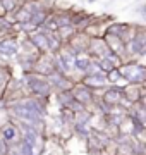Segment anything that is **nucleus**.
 <instances>
[{
    "instance_id": "f257e3e1",
    "label": "nucleus",
    "mask_w": 146,
    "mask_h": 155,
    "mask_svg": "<svg viewBox=\"0 0 146 155\" xmlns=\"http://www.w3.org/2000/svg\"><path fill=\"white\" fill-rule=\"evenodd\" d=\"M23 79L26 84V90L31 97H41V98H50L53 95L50 83L45 76H41L38 72H23Z\"/></svg>"
},
{
    "instance_id": "f03ea898",
    "label": "nucleus",
    "mask_w": 146,
    "mask_h": 155,
    "mask_svg": "<svg viewBox=\"0 0 146 155\" xmlns=\"http://www.w3.org/2000/svg\"><path fill=\"white\" fill-rule=\"evenodd\" d=\"M119 71H120V76L127 84H138V86H143V83L146 81V66L136 62L134 59H129V61L122 62L119 66Z\"/></svg>"
},
{
    "instance_id": "7ed1b4c3",
    "label": "nucleus",
    "mask_w": 146,
    "mask_h": 155,
    "mask_svg": "<svg viewBox=\"0 0 146 155\" xmlns=\"http://www.w3.org/2000/svg\"><path fill=\"white\" fill-rule=\"evenodd\" d=\"M125 52H127L129 59L146 57V28L144 26L134 28V33H132L131 40L125 45Z\"/></svg>"
},
{
    "instance_id": "20e7f679",
    "label": "nucleus",
    "mask_w": 146,
    "mask_h": 155,
    "mask_svg": "<svg viewBox=\"0 0 146 155\" xmlns=\"http://www.w3.org/2000/svg\"><path fill=\"white\" fill-rule=\"evenodd\" d=\"M19 54V40H17V31L7 33L0 36V59L2 61H12Z\"/></svg>"
},
{
    "instance_id": "39448f33",
    "label": "nucleus",
    "mask_w": 146,
    "mask_h": 155,
    "mask_svg": "<svg viewBox=\"0 0 146 155\" xmlns=\"http://www.w3.org/2000/svg\"><path fill=\"white\" fill-rule=\"evenodd\" d=\"M71 91H72V97H74L76 102L83 104L84 107H88V109L91 110V107H93L95 98H96V93L93 91V90H90L86 84L81 83V81H76L74 86L71 88Z\"/></svg>"
},
{
    "instance_id": "423d86ee",
    "label": "nucleus",
    "mask_w": 146,
    "mask_h": 155,
    "mask_svg": "<svg viewBox=\"0 0 146 155\" xmlns=\"http://www.w3.org/2000/svg\"><path fill=\"white\" fill-rule=\"evenodd\" d=\"M100 98L112 109L120 107L124 105V90L122 86H117V84H108L103 91H100Z\"/></svg>"
},
{
    "instance_id": "0eeeda50",
    "label": "nucleus",
    "mask_w": 146,
    "mask_h": 155,
    "mask_svg": "<svg viewBox=\"0 0 146 155\" xmlns=\"http://www.w3.org/2000/svg\"><path fill=\"white\" fill-rule=\"evenodd\" d=\"M91 59H101V57L112 55L113 52L108 48V45L105 43V40L101 36H91L90 45H88V52H86Z\"/></svg>"
},
{
    "instance_id": "6e6552de",
    "label": "nucleus",
    "mask_w": 146,
    "mask_h": 155,
    "mask_svg": "<svg viewBox=\"0 0 146 155\" xmlns=\"http://www.w3.org/2000/svg\"><path fill=\"white\" fill-rule=\"evenodd\" d=\"M83 84H86L90 90H93L95 93H100V91H103V90L107 88L108 84V79H107V74L105 72H95V74H86V76H83L81 79H79Z\"/></svg>"
},
{
    "instance_id": "1a4fd4ad",
    "label": "nucleus",
    "mask_w": 146,
    "mask_h": 155,
    "mask_svg": "<svg viewBox=\"0 0 146 155\" xmlns=\"http://www.w3.org/2000/svg\"><path fill=\"white\" fill-rule=\"evenodd\" d=\"M48 79V83H50L52 90H53V93L57 91H65V90H71L74 86V81L72 78L69 76V74H62V72H52L50 76H46Z\"/></svg>"
},
{
    "instance_id": "9d476101",
    "label": "nucleus",
    "mask_w": 146,
    "mask_h": 155,
    "mask_svg": "<svg viewBox=\"0 0 146 155\" xmlns=\"http://www.w3.org/2000/svg\"><path fill=\"white\" fill-rule=\"evenodd\" d=\"M33 72H38L41 76H50L55 72V62H53V54H40L36 62H34Z\"/></svg>"
},
{
    "instance_id": "9b49d317",
    "label": "nucleus",
    "mask_w": 146,
    "mask_h": 155,
    "mask_svg": "<svg viewBox=\"0 0 146 155\" xmlns=\"http://www.w3.org/2000/svg\"><path fill=\"white\" fill-rule=\"evenodd\" d=\"M0 138L4 140L7 145H12V143H17L21 140V131L14 121H7L0 126Z\"/></svg>"
},
{
    "instance_id": "f8f14e48",
    "label": "nucleus",
    "mask_w": 146,
    "mask_h": 155,
    "mask_svg": "<svg viewBox=\"0 0 146 155\" xmlns=\"http://www.w3.org/2000/svg\"><path fill=\"white\" fill-rule=\"evenodd\" d=\"M122 90H124V104H125L127 109H129L132 104L139 102L143 86H138V84H124Z\"/></svg>"
},
{
    "instance_id": "ddd939ff",
    "label": "nucleus",
    "mask_w": 146,
    "mask_h": 155,
    "mask_svg": "<svg viewBox=\"0 0 146 155\" xmlns=\"http://www.w3.org/2000/svg\"><path fill=\"white\" fill-rule=\"evenodd\" d=\"M12 78H14L12 66L7 64V62H0V97L5 93V90L9 86V83L12 81Z\"/></svg>"
},
{
    "instance_id": "4468645a",
    "label": "nucleus",
    "mask_w": 146,
    "mask_h": 155,
    "mask_svg": "<svg viewBox=\"0 0 146 155\" xmlns=\"http://www.w3.org/2000/svg\"><path fill=\"white\" fill-rule=\"evenodd\" d=\"M91 62H93V59H91L88 54H81V55H78V57H76V61H74L72 72H78L79 79H81V78L88 72V69H90V66H91Z\"/></svg>"
},
{
    "instance_id": "2eb2a0df",
    "label": "nucleus",
    "mask_w": 146,
    "mask_h": 155,
    "mask_svg": "<svg viewBox=\"0 0 146 155\" xmlns=\"http://www.w3.org/2000/svg\"><path fill=\"white\" fill-rule=\"evenodd\" d=\"M127 117L132 119V121H138L139 124L146 126V107L141 105L139 102H136L127 109Z\"/></svg>"
},
{
    "instance_id": "dca6fc26",
    "label": "nucleus",
    "mask_w": 146,
    "mask_h": 155,
    "mask_svg": "<svg viewBox=\"0 0 146 155\" xmlns=\"http://www.w3.org/2000/svg\"><path fill=\"white\" fill-rule=\"evenodd\" d=\"M55 100L60 109H69L71 104L74 102V97H72V91L71 90H65V91H57L55 93Z\"/></svg>"
},
{
    "instance_id": "f3484780",
    "label": "nucleus",
    "mask_w": 146,
    "mask_h": 155,
    "mask_svg": "<svg viewBox=\"0 0 146 155\" xmlns=\"http://www.w3.org/2000/svg\"><path fill=\"white\" fill-rule=\"evenodd\" d=\"M24 2L26 0H0V5H2L4 12H5V16H11V14H14L19 7L23 5Z\"/></svg>"
},
{
    "instance_id": "a211bd4d",
    "label": "nucleus",
    "mask_w": 146,
    "mask_h": 155,
    "mask_svg": "<svg viewBox=\"0 0 146 155\" xmlns=\"http://www.w3.org/2000/svg\"><path fill=\"white\" fill-rule=\"evenodd\" d=\"M72 131L76 134H78L79 138H83V140H88L90 138V134H91V126L90 124H72Z\"/></svg>"
},
{
    "instance_id": "6ab92c4d",
    "label": "nucleus",
    "mask_w": 146,
    "mask_h": 155,
    "mask_svg": "<svg viewBox=\"0 0 146 155\" xmlns=\"http://www.w3.org/2000/svg\"><path fill=\"white\" fill-rule=\"evenodd\" d=\"M7 150H9V145L0 138V155H7Z\"/></svg>"
},
{
    "instance_id": "aec40b11",
    "label": "nucleus",
    "mask_w": 146,
    "mask_h": 155,
    "mask_svg": "<svg viewBox=\"0 0 146 155\" xmlns=\"http://www.w3.org/2000/svg\"><path fill=\"white\" fill-rule=\"evenodd\" d=\"M139 104L146 107V88L141 90V97H139Z\"/></svg>"
},
{
    "instance_id": "412c9836",
    "label": "nucleus",
    "mask_w": 146,
    "mask_h": 155,
    "mask_svg": "<svg viewBox=\"0 0 146 155\" xmlns=\"http://www.w3.org/2000/svg\"><path fill=\"white\" fill-rule=\"evenodd\" d=\"M141 16H143V19H146V2H144V4H143V7H141Z\"/></svg>"
},
{
    "instance_id": "4be33fe9",
    "label": "nucleus",
    "mask_w": 146,
    "mask_h": 155,
    "mask_svg": "<svg viewBox=\"0 0 146 155\" xmlns=\"http://www.w3.org/2000/svg\"><path fill=\"white\" fill-rule=\"evenodd\" d=\"M0 16H5V12H4V9H2V5H0Z\"/></svg>"
},
{
    "instance_id": "5701e85b",
    "label": "nucleus",
    "mask_w": 146,
    "mask_h": 155,
    "mask_svg": "<svg viewBox=\"0 0 146 155\" xmlns=\"http://www.w3.org/2000/svg\"><path fill=\"white\" fill-rule=\"evenodd\" d=\"M143 88H146V81H144V83H143Z\"/></svg>"
}]
</instances>
